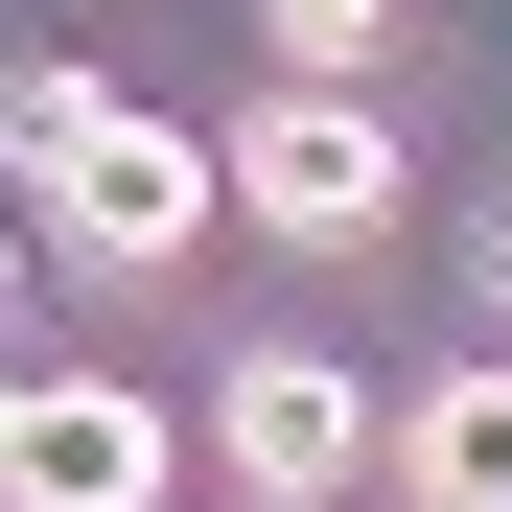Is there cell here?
Returning <instances> with one entry per match:
<instances>
[{
	"label": "cell",
	"mask_w": 512,
	"mask_h": 512,
	"mask_svg": "<svg viewBox=\"0 0 512 512\" xmlns=\"http://www.w3.org/2000/svg\"><path fill=\"white\" fill-rule=\"evenodd\" d=\"M0 419H24V373H0Z\"/></svg>",
	"instance_id": "obj_11"
},
{
	"label": "cell",
	"mask_w": 512,
	"mask_h": 512,
	"mask_svg": "<svg viewBox=\"0 0 512 512\" xmlns=\"http://www.w3.org/2000/svg\"><path fill=\"white\" fill-rule=\"evenodd\" d=\"M210 210H233V163H210L187 117H94V140L47 163V233L94 256V280H187V256H210Z\"/></svg>",
	"instance_id": "obj_2"
},
{
	"label": "cell",
	"mask_w": 512,
	"mask_h": 512,
	"mask_svg": "<svg viewBox=\"0 0 512 512\" xmlns=\"http://www.w3.org/2000/svg\"><path fill=\"white\" fill-rule=\"evenodd\" d=\"M0 326H24V256H0Z\"/></svg>",
	"instance_id": "obj_10"
},
{
	"label": "cell",
	"mask_w": 512,
	"mask_h": 512,
	"mask_svg": "<svg viewBox=\"0 0 512 512\" xmlns=\"http://www.w3.org/2000/svg\"><path fill=\"white\" fill-rule=\"evenodd\" d=\"M94 117H117V94H94V70H47V47H24V70H0V163H24V187H47V163H70V140H94Z\"/></svg>",
	"instance_id": "obj_6"
},
{
	"label": "cell",
	"mask_w": 512,
	"mask_h": 512,
	"mask_svg": "<svg viewBox=\"0 0 512 512\" xmlns=\"http://www.w3.org/2000/svg\"><path fill=\"white\" fill-rule=\"evenodd\" d=\"M210 466L233 489H350V466H396V396L350 373V350H210Z\"/></svg>",
	"instance_id": "obj_3"
},
{
	"label": "cell",
	"mask_w": 512,
	"mask_h": 512,
	"mask_svg": "<svg viewBox=\"0 0 512 512\" xmlns=\"http://www.w3.org/2000/svg\"><path fill=\"white\" fill-rule=\"evenodd\" d=\"M489 303H512V210H489Z\"/></svg>",
	"instance_id": "obj_9"
},
{
	"label": "cell",
	"mask_w": 512,
	"mask_h": 512,
	"mask_svg": "<svg viewBox=\"0 0 512 512\" xmlns=\"http://www.w3.org/2000/svg\"><path fill=\"white\" fill-rule=\"evenodd\" d=\"M187 489V419H163L140 373H24V419H0V512H163Z\"/></svg>",
	"instance_id": "obj_4"
},
{
	"label": "cell",
	"mask_w": 512,
	"mask_h": 512,
	"mask_svg": "<svg viewBox=\"0 0 512 512\" xmlns=\"http://www.w3.org/2000/svg\"><path fill=\"white\" fill-rule=\"evenodd\" d=\"M256 24H280V70H350V94L396 70V0H256Z\"/></svg>",
	"instance_id": "obj_7"
},
{
	"label": "cell",
	"mask_w": 512,
	"mask_h": 512,
	"mask_svg": "<svg viewBox=\"0 0 512 512\" xmlns=\"http://www.w3.org/2000/svg\"><path fill=\"white\" fill-rule=\"evenodd\" d=\"M396 512H512V373H419L396 396Z\"/></svg>",
	"instance_id": "obj_5"
},
{
	"label": "cell",
	"mask_w": 512,
	"mask_h": 512,
	"mask_svg": "<svg viewBox=\"0 0 512 512\" xmlns=\"http://www.w3.org/2000/svg\"><path fill=\"white\" fill-rule=\"evenodd\" d=\"M233 512H350V489H233Z\"/></svg>",
	"instance_id": "obj_8"
},
{
	"label": "cell",
	"mask_w": 512,
	"mask_h": 512,
	"mask_svg": "<svg viewBox=\"0 0 512 512\" xmlns=\"http://www.w3.org/2000/svg\"><path fill=\"white\" fill-rule=\"evenodd\" d=\"M210 163H233V210L280 233V256H373V233H396V187H419V163H396V117L350 94V70H280V94H256Z\"/></svg>",
	"instance_id": "obj_1"
}]
</instances>
